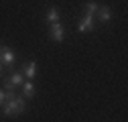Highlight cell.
Segmentation results:
<instances>
[{
    "label": "cell",
    "mask_w": 128,
    "mask_h": 122,
    "mask_svg": "<svg viewBox=\"0 0 128 122\" xmlns=\"http://www.w3.org/2000/svg\"><path fill=\"white\" fill-rule=\"evenodd\" d=\"M26 108V104H24V98H18L16 94L6 98V102L2 104V112L4 116H16V114H22Z\"/></svg>",
    "instance_id": "cell-1"
},
{
    "label": "cell",
    "mask_w": 128,
    "mask_h": 122,
    "mask_svg": "<svg viewBox=\"0 0 128 122\" xmlns=\"http://www.w3.org/2000/svg\"><path fill=\"white\" fill-rule=\"evenodd\" d=\"M49 35H51V39H53L55 43H61V41H63L65 30H63L61 22H51V24H49Z\"/></svg>",
    "instance_id": "cell-2"
},
{
    "label": "cell",
    "mask_w": 128,
    "mask_h": 122,
    "mask_svg": "<svg viewBox=\"0 0 128 122\" xmlns=\"http://www.w3.org/2000/svg\"><path fill=\"white\" fill-rule=\"evenodd\" d=\"M94 18L96 16H92V14H84L79 24H77V30L79 33H90V30H94Z\"/></svg>",
    "instance_id": "cell-3"
},
{
    "label": "cell",
    "mask_w": 128,
    "mask_h": 122,
    "mask_svg": "<svg viewBox=\"0 0 128 122\" xmlns=\"http://www.w3.org/2000/svg\"><path fill=\"white\" fill-rule=\"evenodd\" d=\"M0 63L2 65H12L14 63V51L10 47H0Z\"/></svg>",
    "instance_id": "cell-4"
},
{
    "label": "cell",
    "mask_w": 128,
    "mask_h": 122,
    "mask_svg": "<svg viewBox=\"0 0 128 122\" xmlns=\"http://www.w3.org/2000/svg\"><path fill=\"white\" fill-rule=\"evenodd\" d=\"M22 75L28 78V80H33L35 75H37V63H35V61H28V63L22 65Z\"/></svg>",
    "instance_id": "cell-5"
},
{
    "label": "cell",
    "mask_w": 128,
    "mask_h": 122,
    "mask_svg": "<svg viewBox=\"0 0 128 122\" xmlns=\"http://www.w3.org/2000/svg\"><path fill=\"white\" fill-rule=\"evenodd\" d=\"M96 16H98L102 22H108V20H110V16H112V12H110V8H108V6H98V12H96Z\"/></svg>",
    "instance_id": "cell-6"
},
{
    "label": "cell",
    "mask_w": 128,
    "mask_h": 122,
    "mask_svg": "<svg viewBox=\"0 0 128 122\" xmlns=\"http://www.w3.org/2000/svg\"><path fill=\"white\" fill-rule=\"evenodd\" d=\"M20 88H22V96H24V100L35 96V86H33V82H22Z\"/></svg>",
    "instance_id": "cell-7"
},
{
    "label": "cell",
    "mask_w": 128,
    "mask_h": 122,
    "mask_svg": "<svg viewBox=\"0 0 128 122\" xmlns=\"http://www.w3.org/2000/svg\"><path fill=\"white\" fill-rule=\"evenodd\" d=\"M98 2H94V0H92V2H86L84 4V14H92V16H96V12H98Z\"/></svg>",
    "instance_id": "cell-8"
},
{
    "label": "cell",
    "mask_w": 128,
    "mask_h": 122,
    "mask_svg": "<svg viewBox=\"0 0 128 122\" xmlns=\"http://www.w3.org/2000/svg\"><path fill=\"white\" fill-rule=\"evenodd\" d=\"M47 20H49V24L51 22H59V12H57L55 6H51L49 10H47Z\"/></svg>",
    "instance_id": "cell-9"
},
{
    "label": "cell",
    "mask_w": 128,
    "mask_h": 122,
    "mask_svg": "<svg viewBox=\"0 0 128 122\" xmlns=\"http://www.w3.org/2000/svg\"><path fill=\"white\" fill-rule=\"evenodd\" d=\"M6 102V90H0V106Z\"/></svg>",
    "instance_id": "cell-10"
},
{
    "label": "cell",
    "mask_w": 128,
    "mask_h": 122,
    "mask_svg": "<svg viewBox=\"0 0 128 122\" xmlns=\"http://www.w3.org/2000/svg\"><path fill=\"white\" fill-rule=\"evenodd\" d=\"M2 67H4V65H2V63H0V75H2Z\"/></svg>",
    "instance_id": "cell-11"
}]
</instances>
